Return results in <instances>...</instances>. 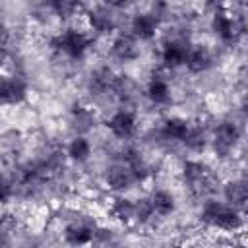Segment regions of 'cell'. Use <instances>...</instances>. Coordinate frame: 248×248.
Here are the masks:
<instances>
[{
  "instance_id": "1",
  "label": "cell",
  "mask_w": 248,
  "mask_h": 248,
  "mask_svg": "<svg viewBox=\"0 0 248 248\" xmlns=\"http://www.w3.org/2000/svg\"><path fill=\"white\" fill-rule=\"evenodd\" d=\"M202 219L209 223L211 227L225 229V231H234L242 225V217L236 211V207L223 203V202H207L203 205Z\"/></svg>"
},
{
  "instance_id": "2",
  "label": "cell",
  "mask_w": 248,
  "mask_h": 248,
  "mask_svg": "<svg viewBox=\"0 0 248 248\" xmlns=\"http://www.w3.org/2000/svg\"><path fill=\"white\" fill-rule=\"evenodd\" d=\"M54 48H58L60 52L72 56V58H78L85 52V48L89 46V37L83 33V31H78V29H66L64 33H60L54 41H52Z\"/></svg>"
},
{
  "instance_id": "3",
  "label": "cell",
  "mask_w": 248,
  "mask_h": 248,
  "mask_svg": "<svg viewBox=\"0 0 248 248\" xmlns=\"http://www.w3.org/2000/svg\"><path fill=\"white\" fill-rule=\"evenodd\" d=\"M213 31L223 39V41H234L242 31H244V25L231 17L229 14L225 12H217L213 16Z\"/></svg>"
},
{
  "instance_id": "4",
  "label": "cell",
  "mask_w": 248,
  "mask_h": 248,
  "mask_svg": "<svg viewBox=\"0 0 248 248\" xmlns=\"http://www.w3.org/2000/svg\"><path fill=\"white\" fill-rule=\"evenodd\" d=\"M190 43L186 39H172L169 41L165 46H163V52H161V58L167 66L174 68V66H180L186 62L188 58V52H190Z\"/></svg>"
},
{
  "instance_id": "5",
  "label": "cell",
  "mask_w": 248,
  "mask_h": 248,
  "mask_svg": "<svg viewBox=\"0 0 248 248\" xmlns=\"http://www.w3.org/2000/svg\"><path fill=\"white\" fill-rule=\"evenodd\" d=\"M25 83L19 78L2 76L0 74V103H19L25 97Z\"/></svg>"
},
{
  "instance_id": "6",
  "label": "cell",
  "mask_w": 248,
  "mask_h": 248,
  "mask_svg": "<svg viewBox=\"0 0 248 248\" xmlns=\"http://www.w3.org/2000/svg\"><path fill=\"white\" fill-rule=\"evenodd\" d=\"M238 138H240V132H238L236 124L223 122L215 130V149L219 153H229L234 147V143L238 141Z\"/></svg>"
},
{
  "instance_id": "7",
  "label": "cell",
  "mask_w": 248,
  "mask_h": 248,
  "mask_svg": "<svg viewBox=\"0 0 248 248\" xmlns=\"http://www.w3.org/2000/svg\"><path fill=\"white\" fill-rule=\"evenodd\" d=\"M93 236H95V229L87 223H72L64 231V240L70 246H83V244L91 242Z\"/></svg>"
},
{
  "instance_id": "8",
  "label": "cell",
  "mask_w": 248,
  "mask_h": 248,
  "mask_svg": "<svg viewBox=\"0 0 248 248\" xmlns=\"http://www.w3.org/2000/svg\"><path fill=\"white\" fill-rule=\"evenodd\" d=\"M157 27H159V17L155 14H138L132 19V31H134L132 37L151 39L157 33Z\"/></svg>"
},
{
  "instance_id": "9",
  "label": "cell",
  "mask_w": 248,
  "mask_h": 248,
  "mask_svg": "<svg viewBox=\"0 0 248 248\" xmlns=\"http://www.w3.org/2000/svg\"><path fill=\"white\" fill-rule=\"evenodd\" d=\"M107 182L110 188L122 190V188H128L132 182H136V178H134L132 169L126 163H120V165H112L107 170Z\"/></svg>"
},
{
  "instance_id": "10",
  "label": "cell",
  "mask_w": 248,
  "mask_h": 248,
  "mask_svg": "<svg viewBox=\"0 0 248 248\" xmlns=\"http://www.w3.org/2000/svg\"><path fill=\"white\" fill-rule=\"evenodd\" d=\"M108 128H110V132L116 136V138H130L132 134H134V130H136V120H134V116L128 112V110H120V112H116L110 120H108Z\"/></svg>"
},
{
  "instance_id": "11",
  "label": "cell",
  "mask_w": 248,
  "mask_h": 248,
  "mask_svg": "<svg viewBox=\"0 0 248 248\" xmlns=\"http://www.w3.org/2000/svg\"><path fill=\"white\" fill-rule=\"evenodd\" d=\"M184 64H186L188 70L194 72V74L205 72V70L211 66V54H209V50H207L205 46H192Z\"/></svg>"
},
{
  "instance_id": "12",
  "label": "cell",
  "mask_w": 248,
  "mask_h": 248,
  "mask_svg": "<svg viewBox=\"0 0 248 248\" xmlns=\"http://www.w3.org/2000/svg\"><path fill=\"white\" fill-rule=\"evenodd\" d=\"M112 50L118 58L122 60H134L140 50H138V43H136V37L132 35H120L114 43H112Z\"/></svg>"
},
{
  "instance_id": "13",
  "label": "cell",
  "mask_w": 248,
  "mask_h": 248,
  "mask_svg": "<svg viewBox=\"0 0 248 248\" xmlns=\"http://www.w3.org/2000/svg\"><path fill=\"white\" fill-rule=\"evenodd\" d=\"M188 130H190V126H188L184 120H180V118H170V120H167V122L163 124L161 134H163V138H167V140L184 141Z\"/></svg>"
},
{
  "instance_id": "14",
  "label": "cell",
  "mask_w": 248,
  "mask_h": 248,
  "mask_svg": "<svg viewBox=\"0 0 248 248\" xmlns=\"http://www.w3.org/2000/svg\"><path fill=\"white\" fill-rule=\"evenodd\" d=\"M147 97H149L153 103H157V105L169 103V99H170L169 83H167L165 79H161V78H153V79L149 81V85H147Z\"/></svg>"
},
{
  "instance_id": "15",
  "label": "cell",
  "mask_w": 248,
  "mask_h": 248,
  "mask_svg": "<svg viewBox=\"0 0 248 248\" xmlns=\"http://www.w3.org/2000/svg\"><path fill=\"white\" fill-rule=\"evenodd\" d=\"M149 203H151L153 213H157V215H169L174 209V198L169 192H165V190L155 192L149 198Z\"/></svg>"
},
{
  "instance_id": "16",
  "label": "cell",
  "mask_w": 248,
  "mask_h": 248,
  "mask_svg": "<svg viewBox=\"0 0 248 248\" xmlns=\"http://www.w3.org/2000/svg\"><path fill=\"white\" fill-rule=\"evenodd\" d=\"M225 196H227V200L231 202L229 205H232V207L242 205V203L246 202V198H248L246 184H244V182H231V184H227V188H225Z\"/></svg>"
},
{
  "instance_id": "17",
  "label": "cell",
  "mask_w": 248,
  "mask_h": 248,
  "mask_svg": "<svg viewBox=\"0 0 248 248\" xmlns=\"http://www.w3.org/2000/svg\"><path fill=\"white\" fill-rule=\"evenodd\" d=\"M68 155L76 161H85L91 155V145L85 138H76L72 140V143L68 145Z\"/></svg>"
},
{
  "instance_id": "18",
  "label": "cell",
  "mask_w": 248,
  "mask_h": 248,
  "mask_svg": "<svg viewBox=\"0 0 248 248\" xmlns=\"http://www.w3.org/2000/svg\"><path fill=\"white\" fill-rule=\"evenodd\" d=\"M89 25L95 31H108L112 27V16H108L107 10H93L89 14Z\"/></svg>"
},
{
  "instance_id": "19",
  "label": "cell",
  "mask_w": 248,
  "mask_h": 248,
  "mask_svg": "<svg viewBox=\"0 0 248 248\" xmlns=\"http://www.w3.org/2000/svg\"><path fill=\"white\" fill-rule=\"evenodd\" d=\"M112 211H114V215H116L118 219H122V221H130L132 217H136V205H134V202H130V200H116Z\"/></svg>"
},
{
  "instance_id": "20",
  "label": "cell",
  "mask_w": 248,
  "mask_h": 248,
  "mask_svg": "<svg viewBox=\"0 0 248 248\" xmlns=\"http://www.w3.org/2000/svg\"><path fill=\"white\" fill-rule=\"evenodd\" d=\"M134 205H136V219H140V221H145V219H149L151 215H155L153 209H151L149 200H141V202H138V203H134Z\"/></svg>"
},
{
  "instance_id": "21",
  "label": "cell",
  "mask_w": 248,
  "mask_h": 248,
  "mask_svg": "<svg viewBox=\"0 0 248 248\" xmlns=\"http://www.w3.org/2000/svg\"><path fill=\"white\" fill-rule=\"evenodd\" d=\"M12 196V184L0 176V202H8Z\"/></svg>"
},
{
  "instance_id": "22",
  "label": "cell",
  "mask_w": 248,
  "mask_h": 248,
  "mask_svg": "<svg viewBox=\"0 0 248 248\" xmlns=\"http://www.w3.org/2000/svg\"><path fill=\"white\" fill-rule=\"evenodd\" d=\"M8 41H10V31H8V27L4 23H0V48L6 46Z\"/></svg>"
}]
</instances>
